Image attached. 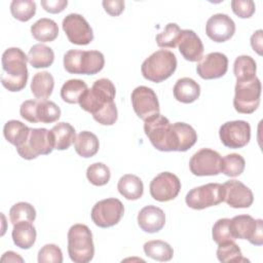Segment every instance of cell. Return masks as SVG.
<instances>
[{
  "label": "cell",
  "instance_id": "1",
  "mask_svg": "<svg viewBox=\"0 0 263 263\" xmlns=\"http://www.w3.org/2000/svg\"><path fill=\"white\" fill-rule=\"evenodd\" d=\"M28 55L18 47H9L2 54V85L9 91H20L28 81Z\"/></svg>",
  "mask_w": 263,
  "mask_h": 263
},
{
  "label": "cell",
  "instance_id": "2",
  "mask_svg": "<svg viewBox=\"0 0 263 263\" xmlns=\"http://www.w3.org/2000/svg\"><path fill=\"white\" fill-rule=\"evenodd\" d=\"M104 65V54L99 50L70 49L64 54V68L71 74L95 75Z\"/></svg>",
  "mask_w": 263,
  "mask_h": 263
},
{
  "label": "cell",
  "instance_id": "3",
  "mask_svg": "<svg viewBox=\"0 0 263 263\" xmlns=\"http://www.w3.org/2000/svg\"><path fill=\"white\" fill-rule=\"evenodd\" d=\"M177 68V58L171 50L159 49L149 55L141 66L145 79L159 83L173 75Z\"/></svg>",
  "mask_w": 263,
  "mask_h": 263
},
{
  "label": "cell",
  "instance_id": "4",
  "mask_svg": "<svg viewBox=\"0 0 263 263\" xmlns=\"http://www.w3.org/2000/svg\"><path fill=\"white\" fill-rule=\"evenodd\" d=\"M68 254L74 263H87L92 260L95 246L90 229L84 224H74L68 231Z\"/></svg>",
  "mask_w": 263,
  "mask_h": 263
},
{
  "label": "cell",
  "instance_id": "5",
  "mask_svg": "<svg viewBox=\"0 0 263 263\" xmlns=\"http://www.w3.org/2000/svg\"><path fill=\"white\" fill-rule=\"evenodd\" d=\"M116 89L110 79L101 78L93 82L91 88H88L79 101L81 109L95 115L103 108L114 102Z\"/></svg>",
  "mask_w": 263,
  "mask_h": 263
},
{
  "label": "cell",
  "instance_id": "6",
  "mask_svg": "<svg viewBox=\"0 0 263 263\" xmlns=\"http://www.w3.org/2000/svg\"><path fill=\"white\" fill-rule=\"evenodd\" d=\"M233 99L234 109L241 114H251L260 104L261 82L256 76L251 80L236 81Z\"/></svg>",
  "mask_w": 263,
  "mask_h": 263
},
{
  "label": "cell",
  "instance_id": "7",
  "mask_svg": "<svg viewBox=\"0 0 263 263\" xmlns=\"http://www.w3.org/2000/svg\"><path fill=\"white\" fill-rule=\"evenodd\" d=\"M144 132L149 141L159 151H173L172 123L160 113L144 121Z\"/></svg>",
  "mask_w": 263,
  "mask_h": 263
},
{
  "label": "cell",
  "instance_id": "8",
  "mask_svg": "<svg viewBox=\"0 0 263 263\" xmlns=\"http://www.w3.org/2000/svg\"><path fill=\"white\" fill-rule=\"evenodd\" d=\"M54 149L51 132L46 128H31L26 142L16 148L18 155L27 160L35 159L39 155H47Z\"/></svg>",
  "mask_w": 263,
  "mask_h": 263
},
{
  "label": "cell",
  "instance_id": "9",
  "mask_svg": "<svg viewBox=\"0 0 263 263\" xmlns=\"http://www.w3.org/2000/svg\"><path fill=\"white\" fill-rule=\"evenodd\" d=\"M185 201L186 204L193 210H203L218 205L224 201L223 185L219 183H209L194 187L186 194Z\"/></svg>",
  "mask_w": 263,
  "mask_h": 263
},
{
  "label": "cell",
  "instance_id": "10",
  "mask_svg": "<svg viewBox=\"0 0 263 263\" xmlns=\"http://www.w3.org/2000/svg\"><path fill=\"white\" fill-rule=\"evenodd\" d=\"M230 232L234 239H248L254 246L263 245V221L250 215H238L230 219Z\"/></svg>",
  "mask_w": 263,
  "mask_h": 263
},
{
  "label": "cell",
  "instance_id": "11",
  "mask_svg": "<svg viewBox=\"0 0 263 263\" xmlns=\"http://www.w3.org/2000/svg\"><path fill=\"white\" fill-rule=\"evenodd\" d=\"M124 214V206L118 198H106L98 201L91 209L92 222L101 227L108 228L116 225Z\"/></svg>",
  "mask_w": 263,
  "mask_h": 263
},
{
  "label": "cell",
  "instance_id": "12",
  "mask_svg": "<svg viewBox=\"0 0 263 263\" xmlns=\"http://www.w3.org/2000/svg\"><path fill=\"white\" fill-rule=\"evenodd\" d=\"M219 137L222 144L230 149L245 147L251 139V126L248 121H227L220 126Z\"/></svg>",
  "mask_w": 263,
  "mask_h": 263
},
{
  "label": "cell",
  "instance_id": "13",
  "mask_svg": "<svg viewBox=\"0 0 263 263\" xmlns=\"http://www.w3.org/2000/svg\"><path fill=\"white\" fill-rule=\"evenodd\" d=\"M221 155L212 149L202 148L189 160V168L194 176H217L221 173Z\"/></svg>",
  "mask_w": 263,
  "mask_h": 263
},
{
  "label": "cell",
  "instance_id": "14",
  "mask_svg": "<svg viewBox=\"0 0 263 263\" xmlns=\"http://www.w3.org/2000/svg\"><path fill=\"white\" fill-rule=\"evenodd\" d=\"M68 40L77 45H87L93 40V33L87 21L78 13H69L62 23Z\"/></svg>",
  "mask_w": 263,
  "mask_h": 263
},
{
  "label": "cell",
  "instance_id": "15",
  "mask_svg": "<svg viewBox=\"0 0 263 263\" xmlns=\"http://www.w3.org/2000/svg\"><path fill=\"white\" fill-rule=\"evenodd\" d=\"M130 99L135 113L142 120L145 121L159 113V102L152 88L140 85L133 90Z\"/></svg>",
  "mask_w": 263,
  "mask_h": 263
},
{
  "label": "cell",
  "instance_id": "16",
  "mask_svg": "<svg viewBox=\"0 0 263 263\" xmlns=\"http://www.w3.org/2000/svg\"><path fill=\"white\" fill-rule=\"evenodd\" d=\"M151 196L160 202L168 201L176 198L181 190V181L173 173L162 172L150 182Z\"/></svg>",
  "mask_w": 263,
  "mask_h": 263
},
{
  "label": "cell",
  "instance_id": "17",
  "mask_svg": "<svg viewBox=\"0 0 263 263\" xmlns=\"http://www.w3.org/2000/svg\"><path fill=\"white\" fill-rule=\"evenodd\" d=\"M224 201L234 209L250 208L254 201L252 190L237 180H229L223 184Z\"/></svg>",
  "mask_w": 263,
  "mask_h": 263
},
{
  "label": "cell",
  "instance_id": "18",
  "mask_svg": "<svg viewBox=\"0 0 263 263\" xmlns=\"http://www.w3.org/2000/svg\"><path fill=\"white\" fill-rule=\"evenodd\" d=\"M228 69L227 57L218 51L210 52L203 57L196 66V72L202 79H217L224 76Z\"/></svg>",
  "mask_w": 263,
  "mask_h": 263
},
{
  "label": "cell",
  "instance_id": "19",
  "mask_svg": "<svg viewBox=\"0 0 263 263\" xmlns=\"http://www.w3.org/2000/svg\"><path fill=\"white\" fill-rule=\"evenodd\" d=\"M205 33L215 42H225L234 35L235 24L229 15L216 13L206 21Z\"/></svg>",
  "mask_w": 263,
  "mask_h": 263
},
{
  "label": "cell",
  "instance_id": "20",
  "mask_svg": "<svg viewBox=\"0 0 263 263\" xmlns=\"http://www.w3.org/2000/svg\"><path fill=\"white\" fill-rule=\"evenodd\" d=\"M180 53L186 61L199 62L203 54V44L197 34L192 30H182L178 45Z\"/></svg>",
  "mask_w": 263,
  "mask_h": 263
},
{
  "label": "cell",
  "instance_id": "21",
  "mask_svg": "<svg viewBox=\"0 0 263 263\" xmlns=\"http://www.w3.org/2000/svg\"><path fill=\"white\" fill-rule=\"evenodd\" d=\"M138 224L145 232H158L165 224L164 212L158 206L146 205L138 214Z\"/></svg>",
  "mask_w": 263,
  "mask_h": 263
},
{
  "label": "cell",
  "instance_id": "22",
  "mask_svg": "<svg viewBox=\"0 0 263 263\" xmlns=\"http://www.w3.org/2000/svg\"><path fill=\"white\" fill-rule=\"evenodd\" d=\"M173 151L184 152L190 149L197 141L195 129L185 122H175L172 124Z\"/></svg>",
  "mask_w": 263,
  "mask_h": 263
},
{
  "label": "cell",
  "instance_id": "23",
  "mask_svg": "<svg viewBox=\"0 0 263 263\" xmlns=\"http://www.w3.org/2000/svg\"><path fill=\"white\" fill-rule=\"evenodd\" d=\"M173 93L178 102L190 104L199 98L200 86L192 78L183 77L178 79L175 83Z\"/></svg>",
  "mask_w": 263,
  "mask_h": 263
},
{
  "label": "cell",
  "instance_id": "24",
  "mask_svg": "<svg viewBox=\"0 0 263 263\" xmlns=\"http://www.w3.org/2000/svg\"><path fill=\"white\" fill-rule=\"evenodd\" d=\"M36 235V229L32 222L16 223L11 232L13 243L23 250H28L35 243Z\"/></svg>",
  "mask_w": 263,
  "mask_h": 263
},
{
  "label": "cell",
  "instance_id": "25",
  "mask_svg": "<svg viewBox=\"0 0 263 263\" xmlns=\"http://www.w3.org/2000/svg\"><path fill=\"white\" fill-rule=\"evenodd\" d=\"M117 189L124 198L128 200H137L143 195L144 185L138 176L126 174L119 179Z\"/></svg>",
  "mask_w": 263,
  "mask_h": 263
},
{
  "label": "cell",
  "instance_id": "26",
  "mask_svg": "<svg viewBox=\"0 0 263 263\" xmlns=\"http://www.w3.org/2000/svg\"><path fill=\"white\" fill-rule=\"evenodd\" d=\"M100 143L98 137L88 130H83L76 136L74 148L76 153L84 158H89L96 155L99 151Z\"/></svg>",
  "mask_w": 263,
  "mask_h": 263
},
{
  "label": "cell",
  "instance_id": "27",
  "mask_svg": "<svg viewBox=\"0 0 263 263\" xmlns=\"http://www.w3.org/2000/svg\"><path fill=\"white\" fill-rule=\"evenodd\" d=\"M31 33L37 41L50 42L58 37L59 27L53 20L42 17L31 26Z\"/></svg>",
  "mask_w": 263,
  "mask_h": 263
},
{
  "label": "cell",
  "instance_id": "28",
  "mask_svg": "<svg viewBox=\"0 0 263 263\" xmlns=\"http://www.w3.org/2000/svg\"><path fill=\"white\" fill-rule=\"evenodd\" d=\"M54 86L53 76L47 72L36 73L31 82V91L33 96L38 100H46L50 97Z\"/></svg>",
  "mask_w": 263,
  "mask_h": 263
},
{
  "label": "cell",
  "instance_id": "29",
  "mask_svg": "<svg viewBox=\"0 0 263 263\" xmlns=\"http://www.w3.org/2000/svg\"><path fill=\"white\" fill-rule=\"evenodd\" d=\"M53 138L54 149L66 150L68 149L76 139L75 128L68 122H59L51 129Z\"/></svg>",
  "mask_w": 263,
  "mask_h": 263
},
{
  "label": "cell",
  "instance_id": "30",
  "mask_svg": "<svg viewBox=\"0 0 263 263\" xmlns=\"http://www.w3.org/2000/svg\"><path fill=\"white\" fill-rule=\"evenodd\" d=\"M28 61L33 68H47L54 61V52L45 44H34L28 52Z\"/></svg>",
  "mask_w": 263,
  "mask_h": 263
},
{
  "label": "cell",
  "instance_id": "31",
  "mask_svg": "<svg viewBox=\"0 0 263 263\" xmlns=\"http://www.w3.org/2000/svg\"><path fill=\"white\" fill-rule=\"evenodd\" d=\"M30 127L20 120H9L3 127V135L7 142L14 145L15 148L22 146L30 134Z\"/></svg>",
  "mask_w": 263,
  "mask_h": 263
},
{
  "label": "cell",
  "instance_id": "32",
  "mask_svg": "<svg viewBox=\"0 0 263 263\" xmlns=\"http://www.w3.org/2000/svg\"><path fill=\"white\" fill-rule=\"evenodd\" d=\"M87 89V84L83 80L69 79L61 88V98L66 103L77 104Z\"/></svg>",
  "mask_w": 263,
  "mask_h": 263
},
{
  "label": "cell",
  "instance_id": "33",
  "mask_svg": "<svg viewBox=\"0 0 263 263\" xmlns=\"http://www.w3.org/2000/svg\"><path fill=\"white\" fill-rule=\"evenodd\" d=\"M143 249L146 256L160 262L170 261L174 256L173 248L167 242L160 239L149 240L145 242Z\"/></svg>",
  "mask_w": 263,
  "mask_h": 263
},
{
  "label": "cell",
  "instance_id": "34",
  "mask_svg": "<svg viewBox=\"0 0 263 263\" xmlns=\"http://www.w3.org/2000/svg\"><path fill=\"white\" fill-rule=\"evenodd\" d=\"M257 64L250 55H239L233 64V73L236 81L251 80L256 77Z\"/></svg>",
  "mask_w": 263,
  "mask_h": 263
},
{
  "label": "cell",
  "instance_id": "35",
  "mask_svg": "<svg viewBox=\"0 0 263 263\" xmlns=\"http://www.w3.org/2000/svg\"><path fill=\"white\" fill-rule=\"evenodd\" d=\"M61 117L60 107L52 101L38 100L36 106V118L38 122L52 123Z\"/></svg>",
  "mask_w": 263,
  "mask_h": 263
},
{
  "label": "cell",
  "instance_id": "36",
  "mask_svg": "<svg viewBox=\"0 0 263 263\" xmlns=\"http://www.w3.org/2000/svg\"><path fill=\"white\" fill-rule=\"evenodd\" d=\"M217 258L220 262H249L248 259L242 257L241 251L234 240L218 245Z\"/></svg>",
  "mask_w": 263,
  "mask_h": 263
},
{
  "label": "cell",
  "instance_id": "37",
  "mask_svg": "<svg viewBox=\"0 0 263 263\" xmlns=\"http://www.w3.org/2000/svg\"><path fill=\"white\" fill-rule=\"evenodd\" d=\"M245 158L237 154L231 153L221 158V173L228 177H237L245 171Z\"/></svg>",
  "mask_w": 263,
  "mask_h": 263
},
{
  "label": "cell",
  "instance_id": "38",
  "mask_svg": "<svg viewBox=\"0 0 263 263\" xmlns=\"http://www.w3.org/2000/svg\"><path fill=\"white\" fill-rule=\"evenodd\" d=\"M35 218L36 211L29 202H16L9 210V219L13 225L20 222H33Z\"/></svg>",
  "mask_w": 263,
  "mask_h": 263
},
{
  "label": "cell",
  "instance_id": "39",
  "mask_svg": "<svg viewBox=\"0 0 263 263\" xmlns=\"http://www.w3.org/2000/svg\"><path fill=\"white\" fill-rule=\"evenodd\" d=\"M181 29L175 23H170L165 26L164 30L157 34L155 37L156 43L162 48H175L178 45L181 37Z\"/></svg>",
  "mask_w": 263,
  "mask_h": 263
},
{
  "label": "cell",
  "instance_id": "40",
  "mask_svg": "<svg viewBox=\"0 0 263 263\" xmlns=\"http://www.w3.org/2000/svg\"><path fill=\"white\" fill-rule=\"evenodd\" d=\"M12 16L21 22H28L36 13V3L33 0H13L10 3Z\"/></svg>",
  "mask_w": 263,
  "mask_h": 263
},
{
  "label": "cell",
  "instance_id": "41",
  "mask_svg": "<svg viewBox=\"0 0 263 263\" xmlns=\"http://www.w3.org/2000/svg\"><path fill=\"white\" fill-rule=\"evenodd\" d=\"M110 168L102 162H95L86 170V178L95 186L106 185L110 181Z\"/></svg>",
  "mask_w": 263,
  "mask_h": 263
},
{
  "label": "cell",
  "instance_id": "42",
  "mask_svg": "<svg viewBox=\"0 0 263 263\" xmlns=\"http://www.w3.org/2000/svg\"><path fill=\"white\" fill-rule=\"evenodd\" d=\"M230 219L228 218H223L219 219L213 226L212 229V236L214 241L217 245L229 241V240H234L233 236L231 235L230 232Z\"/></svg>",
  "mask_w": 263,
  "mask_h": 263
},
{
  "label": "cell",
  "instance_id": "43",
  "mask_svg": "<svg viewBox=\"0 0 263 263\" xmlns=\"http://www.w3.org/2000/svg\"><path fill=\"white\" fill-rule=\"evenodd\" d=\"M39 263H62L63 253L62 250L53 243L44 245L38 252Z\"/></svg>",
  "mask_w": 263,
  "mask_h": 263
},
{
  "label": "cell",
  "instance_id": "44",
  "mask_svg": "<svg viewBox=\"0 0 263 263\" xmlns=\"http://www.w3.org/2000/svg\"><path fill=\"white\" fill-rule=\"evenodd\" d=\"M93 119L102 125H112L117 120V108L115 102L111 103L107 107L103 108L101 111L92 115Z\"/></svg>",
  "mask_w": 263,
  "mask_h": 263
},
{
  "label": "cell",
  "instance_id": "45",
  "mask_svg": "<svg viewBox=\"0 0 263 263\" xmlns=\"http://www.w3.org/2000/svg\"><path fill=\"white\" fill-rule=\"evenodd\" d=\"M232 11L240 18L251 17L256 9L253 0H233L231 1Z\"/></svg>",
  "mask_w": 263,
  "mask_h": 263
},
{
  "label": "cell",
  "instance_id": "46",
  "mask_svg": "<svg viewBox=\"0 0 263 263\" xmlns=\"http://www.w3.org/2000/svg\"><path fill=\"white\" fill-rule=\"evenodd\" d=\"M36 106H37V100H27L22 103L20 107V114L21 116L32 123H37L36 118Z\"/></svg>",
  "mask_w": 263,
  "mask_h": 263
},
{
  "label": "cell",
  "instance_id": "47",
  "mask_svg": "<svg viewBox=\"0 0 263 263\" xmlns=\"http://www.w3.org/2000/svg\"><path fill=\"white\" fill-rule=\"evenodd\" d=\"M102 4L105 11L112 16H117L124 10V1L122 0H104Z\"/></svg>",
  "mask_w": 263,
  "mask_h": 263
},
{
  "label": "cell",
  "instance_id": "48",
  "mask_svg": "<svg viewBox=\"0 0 263 263\" xmlns=\"http://www.w3.org/2000/svg\"><path fill=\"white\" fill-rule=\"evenodd\" d=\"M41 5L45 11L50 13H60L68 5L67 0H41Z\"/></svg>",
  "mask_w": 263,
  "mask_h": 263
},
{
  "label": "cell",
  "instance_id": "49",
  "mask_svg": "<svg viewBox=\"0 0 263 263\" xmlns=\"http://www.w3.org/2000/svg\"><path fill=\"white\" fill-rule=\"evenodd\" d=\"M262 34H263V31L259 29L256 32H254L253 35L251 36V46L259 55H262V48H263Z\"/></svg>",
  "mask_w": 263,
  "mask_h": 263
},
{
  "label": "cell",
  "instance_id": "50",
  "mask_svg": "<svg viewBox=\"0 0 263 263\" xmlns=\"http://www.w3.org/2000/svg\"><path fill=\"white\" fill-rule=\"evenodd\" d=\"M1 262H24V259L12 251L5 252L1 257Z\"/></svg>",
  "mask_w": 263,
  "mask_h": 263
}]
</instances>
